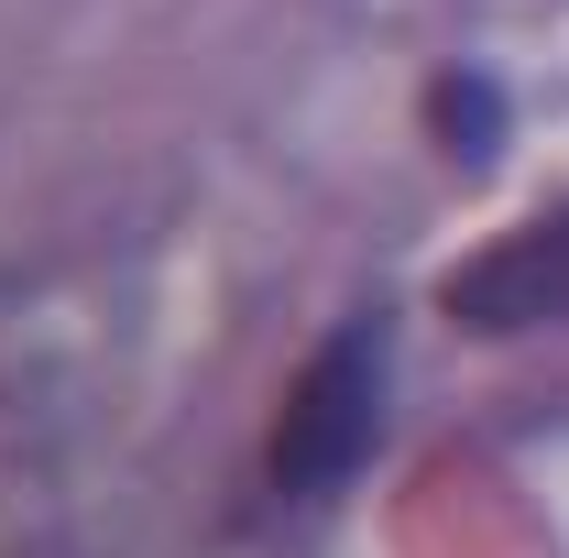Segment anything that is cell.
<instances>
[{"mask_svg":"<svg viewBox=\"0 0 569 558\" xmlns=\"http://www.w3.org/2000/svg\"><path fill=\"white\" fill-rule=\"evenodd\" d=\"M372 438H383V329L372 318H340L329 340L296 361V383H284L274 406V438H263V471L274 492H340L372 460Z\"/></svg>","mask_w":569,"mask_h":558,"instance_id":"1","label":"cell"},{"mask_svg":"<svg viewBox=\"0 0 569 558\" xmlns=\"http://www.w3.org/2000/svg\"><path fill=\"white\" fill-rule=\"evenodd\" d=\"M438 318L471 340H515V329H569V198L503 230L493 252L438 275Z\"/></svg>","mask_w":569,"mask_h":558,"instance_id":"2","label":"cell"},{"mask_svg":"<svg viewBox=\"0 0 569 558\" xmlns=\"http://www.w3.org/2000/svg\"><path fill=\"white\" fill-rule=\"evenodd\" d=\"M427 132L449 142V153H460V165H482V153H493V132H503V99H493V77H438V88H427Z\"/></svg>","mask_w":569,"mask_h":558,"instance_id":"3","label":"cell"}]
</instances>
